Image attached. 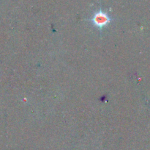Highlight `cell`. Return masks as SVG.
Wrapping results in <instances>:
<instances>
[{"instance_id":"obj_1","label":"cell","mask_w":150,"mask_h":150,"mask_svg":"<svg viewBox=\"0 0 150 150\" xmlns=\"http://www.w3.org/2000/svg\"><path fill=\"white\" fill-rule=\"evenodd\" d=\"M94 21L98 26H103L108 21V19L103 13H97L96 16L94 18Z\"/></svg>"}]
</instances>
